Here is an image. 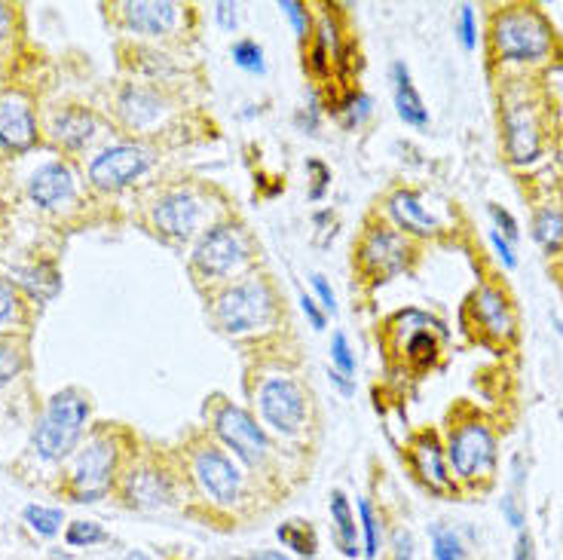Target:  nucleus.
<instances>
[{"mask_svg": "<svg viewBox=\"0 0 563 560\" xmlns=\"http://www.w3.org/2000/svg\"><path fill=\"white\" fill-rule=\"evenodd\" d=\"M493 49L503 61H542L551 53V25L530 7H508L493 19Z\"/></svg>", "mask_w": 563, "mask_h": 560, "instance_id": "1", "label": "nucleus"}, {"mask_svg": "<svg viewBox=\"0 0 563 560\" xmlns=\"http://www.w3.org/2000/svg\"><path fill=\"white\" fill-rule=\"evenodd\" d=\"M90 416V401L83 399L74 389H65L56 399L49 401V408L37 423L34 444L37 454L44 459H61L74 450L77 438L83 432V423Z\"/></svg>", "mask_w": 563, "mask_h": 560, "instance_id": "2", "label": "nucleus"}, {"mask_svg": "<svg viewBox=\"0 0 563 560\" xmlns=\"http://www.w3.org/2000/svg\"><path fill=\"white\" fill-rule=\"evenodd\" d=\"M215 316L227 334H249V331H257L273 322L276 304L264 282H242L218 297Z\"/></svg>", "mask_w": 563, "mask_h": 560, "instance_id": "3", "label": "nucleus"}, {"mask_svg": "<svg viewBox=\"0 0 563 560\" xmlns=\"http://www.w3.org/2000/svg\"><path fill=\"white\" fill-rule=\"evenodd\" d=\"M447 466L460 481H474L481 475H487L496 462V438L490 432L487 423L481 420H469L450 432V444H447Z\"/></svg>", "mask_w": 563, "mask_h": 560, "instance_id": "4", "label": "nucleus"}, {"mask_svg": "<svg viewBox=\"0 0 563 560\" xmlns=\"http://www.w3.org/2000/svg\"><path fill=\"white\" fill-rule=\"evenodd\" d=\"M503 138L505 153L515 165H527L542 153V133L536 111L527 102L508 99L503 107Z\"/></svg>", "mask_w": 563, "mask_h": 560, "instance_id": "5", "label": "nucleus"}, {"mask_svg": "<svg viewBox=\"0 0 563 560\" xmlns=\"http://www.w3.org/2000/svg\"><path fill=\"white\" fill-rule=\"evenodd\" d=\"M114 444L107 438H95L87 444V450H80V457L74 462V490L80 502H95L102 500L111 487V475H114Z\"/></svg>", "mask_w": 563, "mask_h": 560, "instance_id": "6", "label": "nucleus"}, {"mask_svg": "<svg viewBox=\"0 0 563 560\" xmlns=\"http://www.w3.org/2000/svg\"><path fill=\"white\" fill-rule=\"evenodd\" d=\"M215 428L223 442L233 447L239 459H245L249 466H257L267 457V435L252 420V413H245L237 404H223L215 416Z\"/></svg>", "mask_w": 563, "mask_h": 560, "instance_id": "7", "label": "nucleus"}, {"mask_svg": "<svg viewBox=\"0 0 563 560\" xmlns=\"http://www.w3.org/2000/svg\"><path fill=\"white\" fill-rule=\"evenodd\" d=\"M261 411L269 426L279 428L285 435H291L297 428L303 426V416H307V399L300 392V386L295 380H267L261 386Z\"/></svg>", "mask_w": 563, "mask_h": 560, "instance_id": "8", "label": "nucleus"}, {"mask_svg": "<svg viewBox=\"0 0 563 560\" xmlns=\"http://www.w3.org/2000/svg\"><path fill=\"white\" fill-rule=\"evenodd\" d=\"M148 165V150L135 148V145H117V148L104 150L92 160L90 178L95 181V187H102V191H119V187L133 184Z\"/></svg>", "mask_w": 563, "mask_h": 560, "instance_id": "9", "label": "nucleus"}, {"mask_svg": "<svg viewBox=\"0 0 563 560\" xmlns=\"http://www.w3.org/2000/svg\"><path fill=\"white\" fill-rule=\"evenodd\" d=\"M193 475H196L199 487H203L215 502L230 505V502L239 500L242 478H239L237 466L230 462V457L221 454L218 447H203V450L196 454V459H193Z\"/></svg>", "mask_w": 563, "mask_h": 560, "instance_id": "10", "label": "nucleus"}, {"mask_svg": "<svg viewBox=\"0 0 563 560\" xmlns=\"http://www.w3.org/2000/svg\"><path fill=\"white\" fill-rule=\"evenodd\" d=\"M242 261V239L233 227H211L193 251V266L203 276H223Z\"/></svg>", "mask_w": 563, "mask_h": 560, "instance_id": "11", "label": "nucleus"}, {"mask_svg": "<svg viewBox=\"0 0 563 560\" xmlns=\"http://www.w3.org/2000/svg\"><path fill=\"white\" fill-rule=\"evenodd\" d=\"M37 141V126L31 104L19 92L0 95V145L10 150H28Z\"/></svg>", "mask_w": 563, "mask_h": 560, "instance_id": "12", "label": "nucleus"}, {"mask_svg": "<svg viewBox=\"0 0 563 560\" xmlns=\"http://www.w3.org/2000/svg\"><path fill=\"white\" fill-rule=\"evenodd\" d=\"M472 310L484 334H490L493 340L515 338V312H512L508 297L499 288H493V285L478 288L472 297Z\"/></svg>", "mask_w": 563, "mask_h": 560, "instance_id": "13", "label": "nucleus"}, {"mask_svg": "<svg viewBox=\"0 0 563 560\" xmlns=\"http://www.w3.org/2000/svg\"><path fill=\"white\" fill-rule=\"evenodd\" d=\"M404 258H407V245L404 239L395 233V230H371V237L365 239L361 245V264L365 270H371L374 276H392L404 266Z\"/></svg>", "mask_w": 563, "mask_h": 560, "instance_id": "14", "label": "nucleus"}, {"mask_svg": "<svg viewBox=\"0 0 563 560\" xmlns=\"http://www.w3.org/2000/svg\"><path fill=\"white\" fill-rule=\"evenodd\" d=\"M153 221L169 237H191L199 221V206L191 193H169L153 208Z\"/></svg>", "mask_w": 563, "mask_h": 560, "instance_id": "15", "label": "nucleus"}, {"mask_svg": "<svg viewBox=\"0 0 563 560\" xmlns=\"http://www.w3.org/2000/svg\"><path fill=\"white\" fill-rule=\"evenodd\" d=\"M71 191H74V175L61 162H49L44 169H37L34 178H31V199L44 208H53L61 199H68Z\"/></svg>", "mask_w": 563, "mask_h": 560, "instance_id": "16", "label": "nucleus"}, {"mask_svg": "<svg viewBox=\"0 0 563 560\" xmlns=\"http://www.w3.org/2000/svg\"><path fill=\"white\" fill-rule=\"evenodd\" d=\"M392 77H395V107H399V117L407 126H414V129H426L429 126V111H426V104H423L420 92H416L407 65L399 61L392 68Z\"/></svg>", "mask_w": 563, "mask_h": 560, "instance_id": "17", "label": "nucleus"}, {"mask_svg": "<svg viewBox=\"0 0 563 560\" xmlns=\"http://www.w3.org/2000/svg\"><path fill=\"white\" fill-rule=\"evenodd\" d=\"M126 19L135 31L141 34H165L179 19V7L175 3H153V0H141V3H126Z\"/></svg>", "mask_w": 563, "mask_h": 560, "instance_id": "18", "label": "nucleus"}, {"mask_svg": "<svg viewBox=\"0 0 563 560\" xmlns=\"http://www.w3.org/2000/svg\"><path fill=\"white\" fill-rule=\"evenodd\" d=\"M414 466L416 475H420L432 490H447V487H450L445 450L438 447V442H435L432 435H423V438L414 444Z\"/></svg>", "mask_w": 563, "mask_h": 560, "instance_id": "19", "label": "nucleus"}, {"mask_svg": "<svg viewBox=\"0 0 563 560\" xmlns=\"http://www.w3.org/2000/svg\"><path fill=\"white\" fill-rule=\"evenodd\" d=\"M392 215H395V221H399L401 230H407V233H420V237H429L438 230V221L429 215V208L420 203V196L411 191H401L392 196Z\"/></svg>", "mask_w": 563, "mask_h": 560, "instance_id": "20", "label": "nucleus"}, {"mask_svg": "<svg viewBox=\"0 0 563 560\" xmlns=\"http://www.w3.org/2000/svg\"><path fill=\"white\" fill-rule=\"evenodd\" d=\"M92 133H95V117L87 107H68L53 123V135L65 148H83L92 138Z\"/></svg>", "mask_w": 563, "mask_h": 560, "instance_id": "21", "label": "nucleus"}, {"mask_svg": "<svg viewBox=\"0 0 563 560\" xmlns=\"http://www.w3.org/2000/svg\"><path fill=\"white\" fill-rule=\"evenodd\" d=\"M331 524H334V542L341 548L346 558L358 555V527L356 515L349 508V500L343 496V490L331 493Z\"/></svg>", "mask_w": 563, "mask_h": 560, "instance_id": "22", "label": "nucleus"}, {"mask_svg": "<svg viewBox=\"0 0 563 560\" xmlns=\"http://www.w3.org/2000/svg\"><path fill=\"white\" fill-rule=\"evenodd\" d=\"M172 496L163 475L157 472H133L126 478V500L133 505H163Z\"/></svg>", "mask_w": 563, "mask_h": 560, "instance_id": "23", "label": "nucleus"}, {"mask_svg": "<svg viewBox=\"0 0 563 560\" xmlns=\"http://www.w3.org/2000/svg\"><path fill=\"white\" fill-rule=\"evenodd\" d=\"M15 282H19L22 288H28V295H34L37 300H53V297L59 295V288H61L59 273L46 264L15 270Z\"/></svg>", "mask_w": 563, "mask_h": 560, "instance_id": "24", "label": "nucleus"}, {"mask_svg": "<svg viewBox=\"0 0 563 560\" xmlns=\"http://www.w3.org/2000/svg\"><path fill=\"white\" fill-rule=\"evenodd\" d=\"M533 239L554 254L563 249V212L558 206H542L533 218Z\"/></svg>", "mask_w": 563, "mask_h": 560, "instance_id": "25", "label": "nucleus"}, {"mask_svg": "<svg viewBox=\"0 0 563 560\" xmlns=\"http://www.w3.org/2000/svg\"><path fill=\"white\" fill-rule=\"evenodd\" d=\"M119 111L133 126H148V123L160 117V99L145 92V89H129L123 95V102H119Z\"/></svg>", "mask_w": 563, "mask_h": 560, "instance_id": "26", "label": "nucleus"}, {"mask_svg": "<svg viewBox=\"0 0 563 560\" xmlns=\"http://www.w3.org/2000/svg\"><path fill=\"white\" fill-rule=\"evenodd\" d=\"M432 536V558L435 560H469V548L460 539V533L450 524H435Z\"/></svg>", "mask_w": 563, "mask_h": 560, "instance_id": "27", "label": "nucleus"}, {"mask_svg": "<svg viewBox=\"0 0 563 560\" xmlns=\"http://www.w3.org/2000/svg\"><path fill=\"white\" fill-rule=\"evenodd\" d=\"M276 536L282 539V546L295 548L297 555H303V558H312L315 555V536L312 530H307L303 524H282Z\"/></svg>", "mask_w": 563, "mask_h": 560, "instance_id": "28", "label": "nucleus"}, {"mask_svg": "<svg viewBox=\"0 0 563 560\" xmlns=\"http://www.w3.org/2000/svg\"><path fill=\"white\" fill-rule=\"evenodd\" d=\"M25 521L34 533L41 536H56L61 530V512L59 508H46V505H28Z\"/></svg>", "mask_w": 563, "mask_h": 560, "instance_id": "29", "label": "nucleus"}, {"mask_svg": "<svg viewBox=\"0 0 563 560\" xmlns=\"http://www.w3.org/2000/svg\"><path fill=\"white\" fill-rule=\"evenodd\" d=\"M358 515H361V530H365V558H377V551H380V521L374 515L371 502H358Z\"/></svg>", "mask_w": 563, "mask_h": 560, "instance_id": "30", "label": "nucleus"}, {"mask_svg": "<svg viewBox=\"0 0 563 560\" xmlns=\"http://www.w3.org/2000/svg\"><path fill=\"white\" fill-rule=\"evenodd\" d=\"M104 530L95 524V521H74L68 533H65V542L71 548H90L95 542H102Z\"/></svg>", "mask_w": 563, "mask_h": 560, "instance_id": "31", "label": "nucleus"}, {"mask_svg": "<svg viewBox=\"0 0 563 560\" xmlns=\"http://www.w3.org/2000/svg\"><path fill=\"white\" fill-rule=\"evenodd\" d=\"M233 61L245 71H254V75H264V49L254 44V41H239L233 46Z\"/></svg>", "mask_w": 563, "mask_h": 560, "instance_id": "32", "label": "nucleus"}, {"mask_svg": "<svg viewBox=\"0 0 563 560\" xmlns=\"http://www.w3.org/2000/svg\"><path fill=\"white\" fill-rule=\"evenodd\" d=\"M331 362L337 365V374H343V377L356 374V355H353V350H349V340H346V334H341V331L331 338Z\"/></svg>", "mask_w": 563, "mask_h": 560, "instance_id": "33", "label": "nucleus"}, {"mask_svg": "<svg viewBox=\"0 0 563 560\" xmlns=\"http://www.w3.org/2000/svg\"><path fill=\"white\" fill-rule=\"evenodd\" d=\"M490 218H493V230L499 233V237H505L512 245L520 239V227L518 221L512 218V212L503 206H490Z\"/></svg>", "mask_w": 563, "mask_h": 560, "instance_id": "34", "label": "nucleus"}, {"mask_svg": "<svg viewBox=\"0 0 563 560\" xmlns=\"http://www.w3.org/2000/svg\"><path fill=\"white\" fill-rule=\"evenodd\" d=\"M435 353H438V346H435V340L429 338V331H420V334L407 343V358L416 362V365H429V362H435Z\"/></svg>", "mask_w": 563, "mask_h": 560, "instance_id": "35", "label": "nucleus"}, {"mask_svg": "<svg viewBox=\"0 0 563 560\" xmlns=\"http://www.w3.org/2000/svg\"><path fill=\"white\" fill-rule=\"evenodd\" d=\"M518 493H520V490H515V487H512V490L505 493V496H503V515H505V521H508V524L515 527V530H524V524H527V508H524V502H520Z\"/></svg>", "mask_w": 563, "mask_h": 560, "instance_id": "36", "label": "nucleus"}, {"mask_svg": "<svg viewBox=\"0 0 563 560\" xmlns=\"http://www.w3.org/2000/svg\"><path fill=\"white\" fill-rule=\"evenodd\" d=\"M457 31H460V41L466 49H474L478 46V19H474V10L466 3L460 7V15H457Z\"/></svg>", "mask_w": 563, "mask_h": 560, "instance_id": "37", "label": "nucleus"}, {"mask_svg": "<svg viewBox=\"0 0 563 560\" xmlns=\"http://www.w3.org/2000/svg\"><path fill=\"white\" fill-rule=\"evenodd\" d=\"M19 370H22V355L15 353L13 346L0 343V386L10 384Z\"/></svg>", "mask_w": 563, "mask_h": 560, "instance_id": "38", "label": "nucleus"}, {"mask_svg": "<svg viewBox=\"0 0 563 560\" xmlns=\"http://www.w3.org/2000/svg\"><path fill=\"white\" fill-rule=\"evenodd\" d=\"M490 245H493V251H496V258L503 261L505 270H515L518 266V254H515V245L508 242L505 237H499L496 230H490Z\"/></svg>", "mask_w": 563, "mask_h": 560, "instance_id": "39", "label": "nucleus"}, {"mask_svg": "<svg viewBox=\"0 0 563 560\" xmlns=\"http://www.w3.org/2000/svg\"><path fill=\"white\" fill-rule=\"evenodd\" d=\"M282 13L291 19V25H295L297 37H307V31H310V19H307V10H303V3H295V0H285L279 3Z\"/></svg>", "mask_w": 563, "mask_h": 560, "instance_id": "40", "label": "nucleus"}, {"mask_svg": "<svg viewBox=\"0 0 563 560\" xmlns=\"http://www.w3.org/2000/svg\"><path fill=\"white\" fill-rule=\"evenodd\" d=\"M312 288H315V295H319V300H322V307H325L328 312H337V297H334V292H331V285L325 282V276H312Z\"/></svg>", "mask_w": 563, "mask_h": 560, "instance_id": "41", "label": "nucleus"}, {"mask_svg": "<svg viewBox=\"0 0 563 560\" xmlns=\"http://www.w3.org/2000/svg\"><path fill=\"white\" fill-rule=\"evenodd\" d=\"M15 312V295L7 282L0 279V322H10Z\"/></svg>", "mask_w": 563, "mask_h": 560, "instance_id": "42", "label": "nucleus"}, {"mask_svg": "<svg viewBox=\"0 0 563 560\" xmlns=\"http://www.w3.org/2000/svg\"><path fill=\"white\" fill-rule=\"evenodd\" d=\"M392 546H395V560H411V558H414V539H411V533H407V530L395 533Z\"/></svg>", "mask_w": 563, "mask_h": 560, "instance_id": "43", "label": "nucleus"}, {"mask_svg": "<svg viewBox=\"0 0 563 560\" xmlns=\"http://www.w3.org/2000/svg\"><path fill=\"white\" fill-rule=\"evenodd\" d=\"M300 310H303V316L310 319V324L315 328V331H322L325 328V316L319 312V307H315V300L307 295H300Z\"/></svg>", "mask_w": 563, "mask_h": 560, "instance_id": "44", "label": "nucleus"}, {"mask_svg": "<svg viewBox=\"0 0 563 560\" xmlns=\"http://www.w3.org/2000/svg\"><path fill=\"white\" fill-rule=\"evenodd\" d=\"M515 560H536V542L530 533L520 530L518 542H515Z\"/></svg>", "mask_w": 563, "mask_h": 560, "instance_id": "45", "label": "nucleus"}, {"mask_svg": "<svg viewBox=\"0 0 563 560\" xmlns=\"http://www.w3.org/2000/svg\"><path fill=\"white\" fill-rule=\"evenodd\" d=\"M215 15H218V22H221L223 31L237 28V7H233V3H218V7H215Z\"/></svg>", "mask_w": 563, "mask_h": 560, "instance_id": "46", "label": "nucleus"}, {"mask_svg": "<svg viewBox=\"0 0 563 560\" xmlns=\"http://www.w3.org/2000/svg\"><path fill=\"white\" fill-rule=\"evenodd\" d=\"M10 25H13V15H10V10H7V7L0 3V41H3L7 34H10Z\"/></svg>", "mask_w": 563, "mask_h": 560, "instance_id": "47", "label": "nucleus"}, {"mask_svg": "<svg viewBox=\"0 0 563 560\" xmlns=\"http://www.w3.org/2000/svg\"><path fill=\"white\" fill-rule=\"evenodd\" d=\"M331 380H334V384L341 386V389H343V392H346V396H353V392H356V386L349 384V380H346L343 374H337V370H331Z\"/></svg>", "mask_w": 563, "mask_h": 560, "instance_id": "48", "label": "nucleus"}, {"mask_svg": "<svg viewBox=\"0 0 563 560\" xmlns=\"http://www.w3.org/2000/svg\"><path fill=\"white\" fill-rule=\"evenodd\" d=\"M254 560H288V558H285V555H279V551H261V555H257Z\"/></svg>", "mask_w": 563, "mask_h": 560, "instance_id": "49", "label": "nucleus"}, {"mask_svg": "<svg viewBox=\"0 0 563 560\" xmlns=\"http://www.w3.org/2000/svg\"><path fill=\"white\" fill-rule=\"evenodd\" d=\"M126 560H150V558L145 555V551H129V555H126Z\"/></svg>", "mask_w": 563, "mask_h": 560, "instance_id": "50", "label": "nucleus"}, {"mask_svg": "<svg viewBox=\"0 0 563 560\" xmlns=\"http://www.w3.org/2000/svg\"><path fill=\"white\" fill-rule=\"evenodd\" d=\"M561 160H563V148H561Z\"/></svg>", "mask_w": 563, "mask_h": 560, "instance_id": "51", "label": "nucleus"}]
</instances>
